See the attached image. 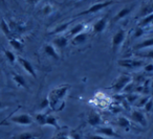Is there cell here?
Masks as SVG:
<instances>
[{"instance_id": "obj_3", "label": "cell", "mask_w": 153, "mask_h": 139, "mask_svg": "<svg viewBox=\"0 0 153 139\" xmlns=\"http://www.w3.org/2000/svg\"><path fill=\"white\" fill-rule=\"evenodd\" d=\"M11 122L17 124H21V126H30L33 123V119L30 115L27 114H20V115H16V116H12L10 118Z\"/></svg>"}, {"instance_id": "obj_10", "label": "cell", "mask_w": 153, "mask_h": 139, "mask_svg": "<svg viewBox=\"0 0 153 139\" xmlns=\"http://www.w3.org/2000/svg\"><path fill=\"white\" fill-rule=\"evenodd\" d=\"M107 26V20L106 18H103V19H100L98 22H96V24L94 25V30L97 34H101L105 30Z\"/></svg>"}, {"instance_id": "obj_38", "label": "cell", "mask_w": 153, "mask_h": 139, "mask_svg": "<svg viewBox=\"0 0 153 139\" xmlns=\"http://www.w3.org/2000/svg\"><path fill=\"white\" fill-rule=\"evenodd\" d=\"M3 107V105H2V103H1V101H0V109H1V108Z\"/></svg>"}, {"instance_id": "obj_15", "label": "cell", "mask_w": 153, "mask_h": 139, "mask_svg": "<svg viewBox=\"0 0 153 139\" xmlns=\"http://www.w3.org/2000/svg\"><path fill=\"white\" fill-rule=\"evenodd\" d=\"M148 47H153V38L146 39V40L143 41V42L138 43V44L135 46V48L136 49H145V48H148Z\"/></svg>"}, {"instance_id": "obj_18", "label": "cell", "mask_w": 153, "mask_h": 139, "mask_svg": "<svg viewBox=\"0 0 153 139\" xmlns=\"http://www.w3.org/2000/svg\"><path fill=\"white\" fill-rule=\"evenodd\" d=\"M87 34L86 33H81V34L76 35V37H74L72 39V43L74 44H81V43H84L87 39Z\"/></svg>"}, {"instance_id": "obj_21", "label": "cell", "mask_w": 153, "mask_h": 139, "mask_svg": "<svg viewBox=\"0 0 153 139\" xmlns=\"http://www.w3.org/2000/svg\"><path fill=\"white\" fill-rule=\"evenodd\" d=\"M0 28H1V30H2V33L5 35V36L10 37V34H11L10 26H9V24L5 22L4 19H1V21H0Z\"/></svg>"}, {"instance_id": "obj_5", "label": "cell", "mask_w": 153, "mask_h": 139, "mask_svg": "<svg viewBox=\"0 0 153 139\" xmlns=\"http://www.w3.org/2000/svg\"><path fill=\"white\" fill-rule=\"evenodd\" d=\"M18 61H19L20 65L23 67V69L25 70L30 75H32L33 78H37V74H36V72H35V68H34V66H33V64H30V61H27L26 59H23V58H19Z\"/></svg>"}, {"instance_id": "obj_9", "label": "cell", "mask_w": 153, "mask_h": 139, "mask_svg": "<svg viewBox=\"0 0 153 139\" xmlns=\"http://www.w3.org/2000/svg\"><path fill=\"white\" fill-rule=\"evenodd\" d=\"M88 122H89L90 126H99V124L102 123V118H101L100 114L97 113V112H91V113L88 115Z\"/></svg>"}, {"instance_id": "obj_16", "label": "cell", "mask_w": 153, "mask_h": 139, "mask_svg": "<svg viewBox=\"0 0 153 139\" xmlns=\"http://www.w3.org/2000/svg\"><path fill=\"white\" fill-rule=\"evenodd\" d=\"M53 43H55L56 46L59 47V48H65L68 44V40L66 37H59V38H57L53 41Z\"/></svg>"}, {"instance_id": "obj_22", "label": "cell", "mask_w": 153, "mask_h": 139, "mask_svg": "<svg viewBox=\"0 0 153 139\" xmlns=\"http://www.w3.org/2000/svg\"><path fill=\"white\" fill-rule=\"evenodd\" d=\"M152 22H153V13H151V14H149V15H147L146 17L142 20L140 26H147L150 23H152Z\"/></svg>"}, {"instance_id": "obj_14", "label": "cell", "mask_w": 153, "mask_h": 139, "mask_svg": "<svg viewBox=\"0 0 153 139\" xmlns=\"http://www.w3.org/2000/svg\"><path fill=\"white\" fill-rule=\"evenodd\" d=\"M84 28H85V26H84V24H82V23L76 24V25H74V27L70 28V30H69L70 36L76 37V35H79V34H81V33H83Z\"/></svg>"}, {"instance_id": "obj_33", "label": "cell", "mask_w": 153, "mask_h": 139, "mask_svg": "<svg viewBox=\"0 0 153 139\" xmlns=\"http://www.w3.org/2000/svg\"><path fill=\"white\" fill-rule=\"evenodd\" d=\"M136 99H137V95H129V96H127V101L129 103H133Z\"/></svg>"}, {"instance_id": "obj_19", "label": "cell", "mask_w": 153, "mask_h": 139, "mask_svg": "<svg viewBox=\"0 0 153 139\" xmlns=\"http://www.w3.org/2000/svg\"><path fill=\"white\" fill-rule=\"evenodd\" d=\"M117 126H121V128H124L126 129V130H129V126H130V121L128 118L124 117V116H121V117H119V119H117Z\"/></svg>"}, {"instance_id": "obj_30", "label": "cell", "mask_w": 153, "mask_h": 139, "mask_svg": "<svg viewBox=\"0 0 153 139\" xmlns=\"http://www.w3.org/2000/svg\"><path fill=\"white\" fill-rule=\"evenodd\" d=\"M144 70L146 72H153V64H147V65H145Z\"/></svg>"}, {"instance_id": "obj_40", "label": "cell", "mask_w": 153, "mask_h": 139, "mask_svg": "<svg viewBox=\"0 0 153 139\" xmlns=\"http://www.w3.org/2000/svg\"><path fill=\"white\" fill-rule=\"evenodd\" d=\"M151 88H152V90H153V81H152V84H151Z\"/></svg>"}, {"instance_id": "obj_36", "label": "cell", "mask_w": 153, "mask_h": 139, "mask_svg": "<svg viewBox=\"0 0 153 139\" xmlns=\"http://www.w3.org/2000/svg\"><path fill=\"white\" fill-rule=\"evenodd\" d=\"M145 57H146V58H150V59H153V49H152V50H149L148 52L145 55Z\"/></svg>"}, {"instance_id": "obj_8", "label": "cell", "mask_w": 153, "mask_h": 139, "mask_svg": "<svg viewBox=\"0 0 153 139\" xmlns=\"http://www.w3.org/2000/svg\"><path fill=\"white\" fill-rule=\"evenodd\" d=\"M120 66H123V67H127V68H135L138 67L143 64V62L140 61H134V60H120L119 62Z\"/></svg>"}, {"instance_id": "obj_7", "label": "cell", "mask_w": 153, "mask_h": 139, "mask_svg": "<svg viewBox=\"0 0 153 139\" xmlns=\"http://www.w3.org/2000/svg\"><path fill=\"white\" fill-rule=\"evenodd\" d=\"M97 134L101 135V136L104 137H117L119 135L114 132L112 128H109V126H102V128L97 129Z\"/></svg>"}, {"instance_id": "obj_6", "label": "cell", "mask_w": 153, "mask_h": 139, "mask_svg": "<svg viewBox=\"0 0 153 139\" xmlns=\"http://www.w3.org/2000/svg\"><path fill=\"white\" fill-rule=\"evenodd\" d=\"M131 118L132 120H134L135 122H137L138 124L143 126H147V119L145 117V114L140 111H133L131 113Z\"/></svg>"}, {"instance_id": "obj_35", "label": "cell", "mask_w": 153, "mask_h": 139, "mask_svg": "<svg viewBox=\"0 0 153 139\" xmlns=\"http://www.w3.org/2000/svg\"><path fill=\"white\" fill-rule=\"evenodd\" d=\"M53 139H71V138H69V137L66 136V135H64V134H60V135H58V136L53 137Z\"/></svg>"}, {"instance_id": "obj_13", "label": "cell", "mask_w": 153, "mask_h": 139, "mask_svg": "<svg viewBox=\"0 0 153 139\" xmlns=\"http://www.w3.org/2000/svg\"><path fill=\"white\" fill-rule=\"evenodd\" d=\"M13 80L18 86H21L23 88H27V84H26V81L24 80V78L20 74L13 73Z\"/></svg>"}, {"instance_id": "obj_26", "label": "cell", "mask_w": 153, "mask_h": 139, "mask_svg": "<svg viewBox=\"0 0 153 139\" xmlns=\"http://www.w3.org/2000/svg\"><path fill=\"white\" fill-rule=\"evenodd\" d=\"M68 25H69V22H66V23H64V24H61V25L58 26L53 32H51V34H58V33L64 32V30H66V28L68 27Z\"/></svg>"}, {"instance_id": "obj_20", "label": "cell", "mask_w": 153, "mask_h": 139, "mask_svg": "<svg viewBox=\"0 0 153 139\" xmlns=\"http://www.w3.org/2000/svg\"><path fill=\"white\" fill-rule=\"evenodd\" d=\"M46 126H51L56 129H60L59 124H58V121H57V118H56L53 115H47Z\"/></svg>"}, {"instance_id": "obj_32", "label": "cell", "mask_w": 153, "mask_h": 139, "mask_svg": "<svg viewBox=\"0 0 153 139\" xmlns=\"http://www.w3.org/2000/svg\"><path fill=\"white\" fill-rule=\"evenodd\" d=\"M43 13L45 14V15H48V14L51 13V7H49V5H46V7H43Z\"/></svg>"}, {"instance_id": "obj_17", "label": "cell", "mask_w": 153, "mask_h": 139, "mask_svg": "<svg viewBox=\"0 0 153 139\" xmlns=\"http://www.w3.org/2000/svg\"><path fill=\"white\" fill-rule=\"evenodd\" d=\"M130 12H131V7H124V9H122L121 11L117 14V16H115L113 20H114V21H117V20L123 19L124 17H126V16L129 15Z\"/></svg>"}, {"instance_id": "obj_23", "label": "cell", "mask_w": 153, "mask_h": 139, "mask_svg": "<svg viewBox=\"0 0 153 139\" xmlns=\"http://www.w3.org/2000/svg\"><path fill=\"white\" fill-rule=\"evenodd\" d=\"M10 45H11L13 48L17 49V50H21L22 47H23L21 42H19L17 39H11V40H10Z\"/></svg>"}, {"instance_id": "obj_12", "label": "cell", "mask_w": 153, "mask_h": 139, "mask_svg": "<svg viewBox=\"0 0 153 139\" xmlns=\"http://www.w3.org/2000/svg\"><path fill=\"white\" fill-rule=\"evenodd\" d=\"M44 51H45V53H46L47 55H49V57L53 58L55 60H59V55H58L57 51H56L55 47H53V45H51V44L45 45Z\"/></svg>"}, {"instance_id": "obj_31", "label": "cell", "mask_w": 153, "mask_h": 139, "mask_svg": "<svg viewBox=\"0 0 153 139\" xmlns=\"http://www.w3.org/2000/svg\"><path fill=\"white\" fill-rule=\"evenodd\" d=\"M144 34V30H143V28H137V30H135V34H134V38H140L142 35Z\"/></svg>"}, {"instance_id": "obj_39", "label": "cell", "mask_w": 153, "mask_h": 139, "mask_svg": "<svg viewBox=\"0 0 153 139\" xmlns=\"http://www.w3.org/2000/svg\"><path fill=\"white\" fill-rule=\"evenodd\" d=\"M151 11H152V13H153V2H152V4H151Z\"/></svg>"}, {"instance_id": "obj_27", "label": "cell", "mask_w": 153, "mask_h": 139, "mask_svg": "<svg viewBox=\"0 0 153 139\" xmlns=\"http://www.w3.org/2000/svg\"><path fill=\"white\" fill-rule=\"evenodd\" d=\"M149 99H150V97H148V96H144V97H142V98H140V101H138L137 107H138V108L145 107V106H146V104L148 103Z\"/></svg>"}, {"instance_id": "obj_34", "label": "cell", "mask_w": 153, "mask_h": 139, "mask_svg": "<svg viewBox=\"0 0 153 139\" xmlns=\"http://www.w3.org/2000/svg\"><path fill=\"white\" fill-rule=\"evenodd\" d=\"M88 139H106V137L104 136H101V135H92V136H89Z\"/></svg>"}, {"instance_id": "obj_25", "label": "cell", "mask_w": 153, "mask_h": 139, "mask_svg": "<svg viewBox=\"0 0 153 139\" xmlns=\"http://www.w3.org/2000/svg\"><path fill=\"white\" fill-rule=\"evenodd\" d=\"M4 55H5V57H7V61H9L11 64H14L16 62V55H14V53L12 52V51H10V50H7V49H5V50H4Z\"/></svg>"}, {"instance_id": "obj_29", "label": "cell", "mask_w": 153, "mask_h": 139, "mask_svg": "<svg viewBox=\"0 0 153 139\" xmlns=\"http://www.w3.org/2000/svg\"><path fill=\"white\" fill-rule=\"evenodd\" d=\"M47 106H49V99H48V97H45V98L41 101V108L44 109V108H46Z\"/></svg>"}, {"instance_id": "obj_11", "label": "cell", "mask_w": 153, "mask_h": 139, "mask_svg": "<svg viewBox=\"0 0 153 139\" xmlns=\"http://www.w3.org/2000/svg\"><path fill=\"white\" fill-rule=\"evenodd\" d=\"M39 137H40V135L35 134V133L24 132L19 135H16V136H14L12 139H38Z\"/></svg>"}, {"instance_id": "obj_4", "label": "cell", "mask_w": 153, "mask_h": 139, "mask_svg": "<svg viewBox=\"0 0 153 139\" xmlns=\"http://www.w3.org/2000/svg\"><path fill=\"white\" fill-rule=\"evenodd\" d=\"M126 34L123 30H120L117 33H115L114 36L112 37V50L113 52H117V49L120 48V46L122 45V43L125 40Z\"/></svg>"}, {"instance_id": "obj_24", "label": "cell", "mask_w": 153, "mask_h": 139, "mask_svg": "<svg viewBox=\"0 0 153 139\" xmlns=\"http://www.w3.org/2000/svg\"><path fill=\"white\" fill-rule=\"evenodd\" d=\"M46 118L47 115L46 114H38L36 116V120L40 126H46Z\"/></svg>"}, {"instance_id": "obj_2", "label": "cell", "mask_w": 153, "mask_h": 139, "mask_svg": "<svg viewBox=\"0 0 153 139\" xmlns=\"http://www.w3.org/2000/svg\"><path fill=\"white\" fill-rule=\"evenodd\" d=\"M113 3V1H103V2H99V3H96V4H92L91 7H89L87 10L85 11L81 12L80 14H78V16H83V15H89V14H94V13H98V12L102 11L103 9L105 7H109Z\"/></svg>"}, {"instance_id": "obj_37", "label": "cell", "mask_w": 153, "mask_h": 139, "mask_svg": "<svg viewBox=\"0 0 153 139\" xmlns=\"http://www.w3.org/2000/svg\"><path fill=\"white\" fill-rule=\"evenodd\" d=\"M7 118L5 119H3L2 121H0V126H7Z\"/></svg>"}, {"instance_id": "obj_1", "label": "cell", "mask_w": 153, "mask_h": 139, "mask_svg": "<svg viewBox=\"0 0 153 139\" xmlns=\"http://www.w3.org/2000/svg\"><path fill=\"white\" fill-rule=\"evenodd\" d=\"M130 83H131V76L128 75V74H123V75L119 76V78L115 80V82L112 85V89L115 92H121Z\"/></svg>"}, {"instance_id": "obj_28", "label": "cell", "mask_w": 153, "mask_h": 139, "mask_svg": "<svg viewBox=\"0 0 153 139\" xmlns=\"http://www.w3.org/2000/svg\"><path fill=\"white\" fill-rule=\"evenodd\" d=\"M152 107H153V98H150L148 101V103L146 104V106H145V111L146 112H150L151 110H152Z\"/></svg>"}]
</instances>
